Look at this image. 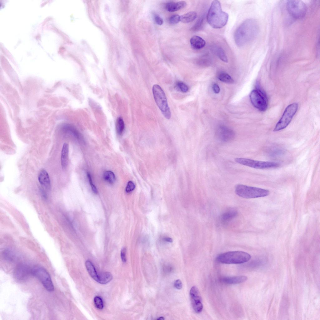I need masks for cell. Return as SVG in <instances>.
Masks as SVG:
<instances>
[{"label": "cell", "mask_w": 320, "mask_h": 320, "mask_svg": "<svg viewBox=\"0 0 320 320\" xmlns=\"http://www.w3.org/2000/svg\"><path fill=\"white\" fill-rule=\"evenodd\" d=\"M69 148L68 144L64 143L63 145L61 153V164L62 168L64 169L67 167L68 161Z\"/></svg>", "instance_id": "cell-19"}, {"label": "cell", "mask_w": 320, "mask_h": 320, "mask_svg": "<svg viewBox=\"0 0 320 320\" xmlns=\"http://www.w3.org/2000/svg\"><path fill=\"white\" fill-rule=\"evenodd\" d=\"M238 214L237 211L234 209H229L223 212L220 216V221L223 224L228 223Z\"/></svg>", "instance_id": "cell-17"}, {"label": "cell", "mask_w": 320, "mask_h": 320, "mask_svg": "<svg viewBox=\"0 0 320 320\" xmlns=\"http://www.w3.org/2000/svg\"><path fill=\"white\" fill-rule=\"evenodd\" d=\"M124 123L122 118L121 117H118L116 121V129L119 135L121 134L124 129Z\"/></svg>", "instance_id": "cell-26"}, {"label": "cell", "mask_w": 320, "mask_h": 320, "mask_svg": "<svg viewBox=\"0 0 320 320\" xmlns=\"http://www.w3.org/2000/svg\"><path fill=\"white\" fill-rule=\"evenodd\" d=\"M186 5V2L183 1L178 2L170 1L167 3L165 8L169 12H174L184 8Z\"/></svg>", "instance_id": "cell-16"}, {"label": "cell", "mask_w": 320, "mask_h": 320, "mask_svg": "<svg viewBox=\"0 0 320 320\" xmlns=\"http://www.w3.org/2000/svg\"><path fill=\"white\" fill-rule=\"evenodd\" d=\"M103 178L105 181L111 184L114 183L116 180L115 174L110 171H106L104 172Z\"/></svg>", "instance_id": "cell-25"}, {"label": "cell", "mask_w": 320, "mask_h": 320, "mask_svg": "<svg viewBox=\"0 0 320 320\" xmlns=\"http://www.w3.org/2000/svg\"><path fill=\"white\" fill-rule=\"evenodd\" d=\"M217 77L221 81L228 83H232L234 81L232 78L227 73L222 72L219 73Z\"/></svg>", "instance_id": "cell-24"}, {"label": "cell", "mask_w": 320, "mask_h": 320, "mask_svg": "<svg viewBox=\"0 0 320 320\" xmlns=\"http://www.w3.org/2000/svg\"><path fill=\"white\" fill-rule=\"evenodd\" d=\"M126 251L125 248H123L122 249L121 252V258L122 261L124 262H125L126 261Z\"/></svg>", "instance_id": "cell-37"}, {"label": "cell", "mask_w": 320, "mask_h": 320, "mask_svg": "<svg viewBox=\"0 0 320 320\" xmlns=\"http://www.w3.org/2000/svg\"><path fill=\"white\" fill-rule=\"evenodd\" d=\"M197 17V13L194 11H191L180 16V21L183 23H189L193 21Z\"/></svg>", "instance_id": "cell-20"}, {"label": "cell", "mask_w": 320, "mask_h": 320, "mask_svg": "<svg viewBox=\"0 0 320 320\" xmlns=\"http://www.w3.org/2000/svg\"><path fill=\"white\" fill-rule=\"evenodd\" d=\"M235 192L238 196L246 198L264 197L270 193L267 189L240 184L236 186Z\"/></svg>", "instance_id": "cell-4"}, {"label": "cell", "mask_w": 320, "mask_h": 320, "mask_svg": "<svg viewBox=\"0 0 320 320\" xmlns=\"http://www.w3.org/2000/svg\"><path fill=\"white\" fill-rule=\"evenodd\" d=\"M198 63L200 65H208L211 63V59L209 57L204 56L200 58Z\"/></svg>", "instance_id": "cell-29"}, {"label": "cell", "mask_w": 320, "mask_h": 320, "mask_svg": "<svg viewBox=\"0 0 320 320\" xmlns=\"http://www.w3.org/2000/svg\"><path fill=\"white\" fill-rule=\"evenodd\" d=\"M287 10L293 18L300 19L305 15L307 8L305 4L300 0H289L286 3Z\"/></svg>", "instance_id": "cell-7"}, {"label": "cell", "mask_w": 320, "mask_h": 320, "mask_svg": "<svg viewBox=\"0 0 320 320\" xmlns=\"http://www.w3.org/2000/svg\"><path fill=\"white\" fill-rule=\"evenodd\" d=\"M135 188V185L134 183L131 181H129L126 188V191L127 192H130L133 191Z\"/></svg>", "instance_id": "cell-35"}, {"label": "cell", "mask_w": 320, "mask_h": 320, "mask_svg": "<svg viewBox=\"0 0 320 320\" xmlns=\"http://www.w3.org/2000/svg\"><path fill=\"white\" fill-rule=\"evenodd\" d=\"M214 50L218 58L222 61L227 62L228 60L227 55L223 49L218 46H216L214 48Z\"/></svg>", "instance_id": "cell-23"}, {"label": "cell", "mask_w": 320, "mask_h": 320, "mask_svg": "<svg viewBox=\"0 0 320 320\" xmlns=\"http://www.w3.org/2000/svg\"><path fill=\"white\" fill-rule=\"evenodd\" d=\"M163 240L167 242H172V238L169 237H164L163 238Z\"/></svg>", "instance_id": "cell-40"}, {"label": "cell", "mask_w": 320, "mask_h": 320, "mask_svg": "<svg viewBox=\"0 0 320 320\" xmlns=\"http://www.w3.org/2000/svg\"><path fill=\"white\" fill-rule=\"evenodd\" d=\"M212 89L213 92L216 94L219 92L220 88L219 86L217 83H214L212 85Z\"/></svg>", "instance_id": "cell-39"}, {"label": "cell", "mask_w": 320, "mask_h": 320, "mask_svg": "<svg viewBox=\"0 0 320 320\" xmlns=\"http://www.w3.org/2000/svg\"><path fill=\"white\" fill-rule=\"evenodd\" d=\"M247 277L245 276L239 275L234 276L223 277L219 280L222 283L227 284H236L241 283L246 281Z\"/></svg>", "instance_id": "cell-14"}, {"label": "cell", "mask_w": 320, "mask_h": 320, "mask_svg": "<svg viewBox=\"0 0 320 320\" xmlns=\"http://www.w3.org/2000/svg\"><path fill=\"white\" fill-rule=\"evenodd\" d=\"M112 278V275L110 272H104L98 275L97 282L102 284H105L109 282Z\"/></svg>", "instance_id": "cell-21"}, {"label": "cell", "mask_w": 320, "mask_h": 320, "mask_svg": "<svg viewBox=\"0 0 320 320\" xmlns=\"http://www.w3.org/2000/svg\"><path fill=\"white\" fill-rule=\"evenodd\" d=\"M216 135L219 141L224 142H230L235 137L234 132L231 129L224 126H220L217 128Z\"/></svg>", "instance_id": "cell-12"}, {"label": "cell", "mask_w": 320, "mask_h": 320, "mask_svg": "<svg viewBox=\"0 0 320 320\" xmlns=\"http://www.w3.org/2000/svg\"><path fill=\"white\" fill-rule=\"evenodd\" d=\"M85 265L90 275L94 280L97 281L98 275L92 263L90 261L87 260L86 262Z\"/></svg>", "instance_id": "cell-22"}, {"label": "cell", "mask_w": 320, "mask_h": 320, "mask_svg": "<svg viewBox=\"0 0 320 320\" xmlns=\"http://www.w3.org/2000/svg\"><path fill=\"white\" fill-rule=\"evenodd\" d=\"M259 27L257 21L248 19L244 21L237 28L234 38L237 45L242 47L253 39L258 35Z\"/></svg>", "instance_id": "cell-1"}, {"label": "cell", "mask_w": 320, "mask_h": 320, "mask_svg": "<svg viewBox=\"0 0 320 320\" xmlns=\"http://www.w3.org/2000/svg\"><path fill=\"white\" fill-rule=\"evenodd\" d=\"M250 99L253 106L261 111L266 110L268 106V100L265 93L259 89L253 90L250 95Z\"/></svg>", "instance_id": "cell-10"}, {"label": "cell", "mask_w": 320, "mask_h": 320, "mask_svg": "<svg viewBox=\"0 0 320 320\" xmlns=\"http://www.w3.org/2000/svg\"><path fill=\"white\" fill-rule=\"evenodd\" d=\"M31 272L32 275L40 281L47 291L52 292L54 290L51 277L44 268L40 267H35L32 269Z\"/></svg>", "instance_id": "cell-9"}, {"label": "cell", "mask_w": 320, "mask_h": 320, "mask_svg": "<svg viewBox=\"0 0 320 320\" xmlns=\"http://www.w3.org/2000/svg\"><path fill=\"white\" fill-rule=\"evenodd\" d=\"M180 16L179 15H173L169 18V22L172 24H176L180 21Z\"/></svg>", "instance_id": "cell-33"}, {"label": "cell", "mask_w": 320, "mask_h": 320, "mask_svg": "<svg viewBox=\"0 0 320 320\" xmlns=\"http://www.w3.org/2000/svg\"><path fill=\"white\" fill-rule=\"evenodd\" d=\"M164 318L163 317H159L157 319V320H164Z\"/></svg>", "instance_id": "cell-41"}, {"label": "cell", "mask_w": 320, "mask_h": 320, "mask_svg": "<svg viewBox=\"0 0 320 320\" xmlns=\"http://www.w3.org/2000/svg\"><path fill=\"white\" fill-rule=\"evenodd\" d=\"M32 269L29 266L24 264H20L15 268L14 275L16 279L19 281L27 280L30 274H32Z\"/></svg>", "instance_id": "cell-13"}, {"label": "cell", "mask_w": 320, "mask_h": 320, "mask_svg": "<svg viewBox=\"0 0 320 320\" xmlns=\"http://www.w3.org/2000/svg\"><path fill=\"white\" fill-rule=\"evenodd\" d=\"M38 180L40 184L47 189H50L51 182L48 172L44 169L40 170L38 175Z\"/></svg>", "instance_id": "cell-15"}, {"label": "cell", "mask_w": 320, "mask_h": 320, "mask_svg": "<svg viewBox=\"0 0 320 320\" xmlns=\"http://www.w3.org/2000/svg\"><path fill=\"white\" fill-rule=\"evenodd\" d=\"M192 47L194 49L198 50L203 48L206 45V42L201 37L198 36H192L190 39Z\"/></svg>", "instance_id": "cell-18"}, {"label": "cell", "mask_w": 320, "mask_h": 320, "mask_svg": "<svg viewBox=\"0 0 320 320\" xmlns=\"http://www.w3.org/2000/svg\"><path fill=\"white\" fill-rule=\"evenodd\" d=\"M298 108L296 103H292L285 109L283 114L276 124L273 131H279L285 128L289 124Z\"/></svg>", "instance_id": "cell-6"}, {"label": "cell", "mask_w": 320, "mask_h": 320, "mask_svg": "<svg viewBox=\"0 0 320 320\" xmlns=\"http://www.w3.org/2000/svg\"><path fill=\"white\" fill-rule=\"evenodd\" d=\"M94 303L96 307L100 309L103 308V303L102 299L98 296L95 297L94 299Z\"/></svg>", "instance_id": "cell-30"}, {"label": "cell", "mask_w": 320, "mask_h": 320, "mask_svg": "<svg viewBox=\"0 0 320 320\" xmlns=\"http://www.w3.org/2000/svg\"><path fill=\"white\" fill-rule=\"evenodd\" d=\"M87 176L93 192L95 193H97L98 192L96 186L93 183L92 177L89 172H87Z\"/></svg>", "instance_id": "cell-34"}, {"label": "cell", "mask_w": 320, "mask_h": 320, "mask_svg": "<svg viewBox=\"0 0 320 320\" xmlns=\"http://www.w3.org/2000/svg\"><path fill=\"white\" fill-rule=\"evenodd\" d=\"M235 161L241 164L258 169L276 168L280 165L277 162L259 161L244 158H236Z\"/></svg>", "instance_id": "cell-8"}, {"label": "cell", "mask_w": 320, "mask_h": 320, "mask_svg": "<svg viewBox=\"0 0 320 320\" xmlns=\"http://www.w3.org/2000/svg\"><path fill=\"white\" fill-rule=\"evenodd\" d=\"M153 96L156 103L164 117L170 119L171 113L165 94L161 87L158 84L154 85L152 88Z\"/></svg>", "instance_id": "cell-5"}, {"label": "cell", "mask_w": 320, "mask_h": 320, "mask_svg": "<svg viewBox=\"0 0 320 320\" xmlns=\"http://www.w3.org/2000/svg\"><path fill=\"white\" fill-rule=\"evenodd\" d=\"M204 21V17L202 16L199 18L194 25L192 28V30L193 31H197L200 30L203 26Z\"/></svg>", "instance_id": "cell-27"}, {"label": "cell", "mask_w": 320, "mask_h": 320, "mask_svg": "<svg viewBox=\"0 0 320 320\" xmlns=\"http://www.w3.org/2000/svg\"><path fill=\"white\" fill-rule=\"evenodd\" d=\"M174 287L177 289H180L182 287V284L181 281L179 279L176 280L174 282Z\"/></svg>", "instance_id": "cell-38"}, {"label": "cell", "mask_w": 320, "mask_h": 320, "mask_svg": "<svg viewBox=\"0 0 320 320\" xmlns=\"http://www.w3.org/2000/svg\"><path fill=\"white\" fill-rule=\"evenodd\" d=\"M190 295L192 308L197 313L201 312L203 309V305L202 300L198 288L195 286L191 288Z\"/></svg>", "instance_id": "cell-11"}, {"label": "cell", "mask_w": 320, "mask_h": 320, "mask_svg": "<svg viewBox=\"0 0 320 320\" xmlns=\"http://www.w3.org/2000/svg\"><path fill=\"white\" fill-rule=\"evenodd\" d=\"M251 256L242 251H230L221 254L216 258L218 262L226 264H242L249 261Z\"/></svg>", "instance_id": "cell-3"}, {"label": "cell", "mask_w": 320, "mask_h": 320, "mask_svg": "<svg viewBox=\"0 0 320 320\" xmlns=\"http://www.w3.org/2000/svg\"><path fill=\"white\" fill-rule=\"evenodd\" d=\"M154 18L155 22L158 24L161 25L163 24V20L162 19L158 14H155Z\"/></svg>", "instance_id": "cell-36"}, {"label": "cell", "mask_w": 320, "mask_h": 320, "mask_svg": "<svg viewBox=\"0 0 320 320\" xmlns=\"http://www.w3.org/2000/svg\"><path fill=\"white\" fill-rule=\"evenodd\" d=\"M3 255L5 259L10 262L13 261L16 258L14 253L9 249L5 250L3 252Z\"/></svg>", "instance_id": "cell-28"}, {"label": "cell", "mask_w": 320, "mask_h": 320, "mask_svg": "<svg viewBox=\"0 0 320 320\" xmlns=\"http://www.w3.org/2000/svg\"><path fill=\"white\" fill-rule=\"evenodd\" d=\"M176 86L180 91L183 92H188L189 88L188 86L184 83L182 82H178L176 84Z\"/></svg>", "instance_id": "cell-31"}, {"label": "cell", "mask_w": 320, "mask_h": 320, "mask_svg": "<svg viewBox=\"0 0 320 320\" xmlns=\"http://www.w3.org/2000/svg\"><path fill=\"white\" fill-rule=\"evenodd\" d=\"M284 153V151L280 148H274L269 153L271 156L273 157L280 156L283 155Z\"/></svg>", "instance_id": "cell-32"}, {"label": "cell", "mask_w": 320, "mask_h": 320, "mask_svg": "<svg viewBox=\"0 0 320 320\" xmlns=\"http://www.w3.org/2000/svg\"><path fill=\"white\" fill-rule=\"evenodd\" d=\"M228 19V15L222 10L220 2L213 1L207 16L208 24L213 28H220L226 24Z\"/></svg>", "instance_id": "cell-2"}]
</instances>
